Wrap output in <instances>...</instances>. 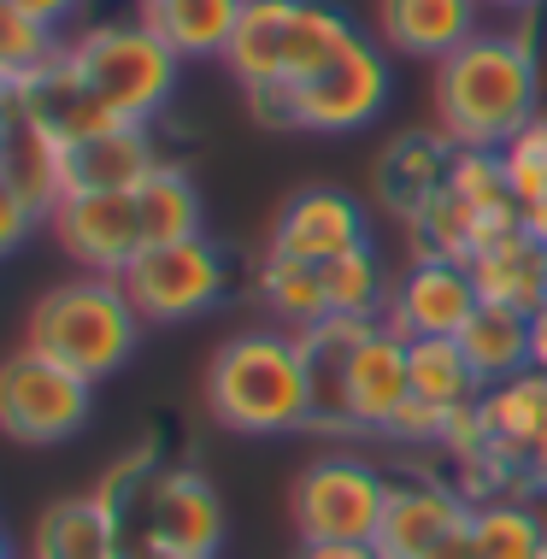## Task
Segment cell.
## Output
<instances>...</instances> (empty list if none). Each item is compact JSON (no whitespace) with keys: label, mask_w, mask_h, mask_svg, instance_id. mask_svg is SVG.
<instances>
[{"label":"cell","mask_w":547,"mask_h":559,"mask_svg":"<svg viewBox=\"0 0 547 559\" xmlns=\"http://www.w3.org/2000/svg\"><path fill=\"white\" fill-rule=\"evenodd\" d=\"M547 112V78L530 29H477L436 59V124L453 147H500Z\"/></svg>","instance_id":"obj_1"},{"label":"cell","mask_w":547,"mask_h":559,"mask_svg":"<svg viewBox=\"0 0 547 559\" xmlns=\"http://www.w3.org/2000/svg\"><path fill=\"white\" fill-rule=\"evenodd\" d=\"M206 413L236 436L312 430V383L295 330H241L206 366Z\"/></svg>","instance_id":"obj_2"},{"label":"cell","mask_w":547,"mask_h":559,"mask_svg":"<svg viewBox=\"0 0 547 559\" xmlns=\"http://www.w3.org/2000/svg\"><path fill=\"white\" fill-rule=\"evenodd\" d=\"M100 501L124 519V548L147 559H212L224 548V501L189 465H147L100 483Z\"/></svg>","instance_id":"obj_3"},{"label":"cell","mask_w":547,"mask_h":559,"mask_svg":"<svg viewBox=\"0 0 547 559\" xmlns=\"http://www.w3.org/2000/svg\"><path fill=\"white\" fill-rule=\"evenodd\" d=\"M142 319H135L130 295L118 277H78V283H53L48 295L29 307L24 319V347H36L41 359L88 377H112L142 342Z\"/></svg>","instance_id":"obj_4"},{"label":"cell","mask_w":547,"mask_h":559,"mask_svg":"<svg viewBox=\"0 0 547 559\" xmlns=\"http://www.w3.org/2000/svg\"><path fill=\"white\" fill-rule=\"evenodd\" d=\"M66 59L118 124H147L154 112H165V100L177 88V66H182L154 29H147L142 12L78 29L66 41Z\"/></svg>","instance_id":"obj_5"},{"label":"cell","mask_w":547,"mask_h":559,"mask_svg":"<svg viewBox=\"0 0 547 559\" xmlns=\"http://www.w3.org/2000/svg\"><path fill=\"white\" fill-rule=\"evenodd\" d=\"M118 283H124L142 324H182L230 295V260L212 236H189L165 241V248H142Z\"/></svg>","instance_id":"obj_6"},{"label":"cell","mask_w":547,"mask_h":559,"mask_svg":"<svg viewBox=\"0 0 547 559\" xmlns=\"http://www.w3.org/2000/svg\"><path fill=\"white\" fill-rule=\"evenodd\" d=\"M95 413V383L53 359H41L36 347L0 359V436L24 448H53L66 436H78Z\"/></svg>","instance_id":"obj_7"},{"label":"cell","mask_w":547,"mask_h":559,"mask_svg":"<svg viewBox=\"0 0 547 559\" xmlns=\"http://www.w3.org/2000/svg\"><path fill=\"white\" fill-rule=\"evenodd\" d=\"M389 507V477L359 453H324L300 472L288 512L300 542H377Z\"/></svg>","instance_id":"obj_8"},{"label":"cell","mask_w":547,"mask_h":559,"mask_svg":"<svg viewBox=\"0 0 547 559\" xmlns=\"http://www.w3.org/2000/svg\"><path fill=\"white\" fill-rule=\"evenodd\" d=\"M288 95H295V130H318V135L365 130L389 107V59L377 41L354 36L324 71H312Z\"/></svg>","instance_id":"obj_9"},{"label":"cell","mask_w":547,"mask_h":559,"mask_svg":"<svg viewBox=\"0 0 547 559\" xmlns=\"http://www.w3.org/2000/svg\"><path fill=\"white\" fill-rule=\"evenodd\" d=\"M48 230L59 241V253L83 265V277H124L130 260L142 253V224H135L130 189L66 194L48 213Z\"/></svg>","instance_id":"obj_10"},{"label":"cell","mask_w":547,"mask_h":559,"mask_svg":"<svg viewBox=\"0 0 547 559\" xmlns=\"http://www.w3.org/2000/svg\"><path fill=\"white\" fill-rule=\"evenodd\" d=\"M477 307H483V295H477V277H471L465 260L418 253V260L401 271V283H394L383 324H389L401 342H418V336H460Z\"/></svg>","instance_id":"obj_11"},{"label":"cell","mask_w":547,"mask_h":559,"mask_svg":"<svg viewBox=\"0 0 547 559\" xmlns=\"http://www.w3.org/2000/svg\"><path fill=\"white\" fill-rule=\"evenodd\" d=\"M465 524H471V501H465L460 483L401 477V483H389L377 548H383V559H430L448 536H460Z\"/></svg>","instance_id":"obj_12"},{"label":"cell","mask_w":547,"mask_h":559,"mask_svg":"<svg viewBox=\"0 0 547 559\" xmlns=\"http://www.w3.org/2000/svg\"><path fill=\"white\" fill-rule=\"evenodd\" d=\"M365 206L347 189H300L283 201L277 224H271V253H288V260L307 265H330L342 253L365 248Z\"/></svg>","instance_id":"obj_13"},{"label":"cell","mask_w":547,"mask_h":559,"mask_svg":"<svg viewBox=\"0 0 547 559\" xmlns=\"http://www.w3.org/2000/svg\"><path fill=\"white\" fill-rule=\"evenodd\" d=\"M154 165H159V147L147 135V124H106L59 147V183H66V194L135 189Z\"/></svg>","instance_id":"obj_14"},{"label":"cell","mask_w":547,"mask_h":559,"mask_svg":"<svg viewBox=\"0 0 547 559\" xmlns=\"http://www.w3.org/2000/svg\"><path fill=\"white\" fill-rule=\"evenodd\" d=\"M477 425H483V442H489L512 472H530L547 448V371H519L507 383L483 389L477 401Z\"/></svg>","instance_id":"obj_15"},{"label":"cell","mask_w":547,"mask_h":559,"mask_svg":"<svg viewBox=\"0 0 547 559\" xmlns=\"http://www.w3.org/2000/svg\"><path fill=\"white\" fill-rule=\"evenodd\" d=\"M383 319H347V312H330L307 330H295L300 354H307V383H312V430H354L347 418V366H354L359 342Z\"/></svg>","instance_id":"obj_16"},{"label":"cell","mask_w":547,"mask_h":559,"mask_svg":"<svg viewBox=\"0 0 547 559\" xmlns=\"http://www.w3.org/2000/svg\"><path fill=\"white\" fill-rule=\"evenodd\" d=\"M413 401V359H406V342L394 336L389 324H377L371 336L359 342L354 366H347V418L354 430H389V418Z\"/></svg>","instance_id":"obj_17"},{"label":"cell","mask_w":547,"mask_h":559,"mask_svg":"<svg viewBox=\"0 0 547 559\" xmlns=\"http://www.w3.org/2000/svg\"><path fill=\"white\" fill-rule=\"evenodd\" d=\"M383 48L413 59H448L483 29V0H377Z\"/></svg>","instance_id":"obj_18"},{"label":"cell","mask_w":547,"mask_h":559,"mask_svg":"<svg viewBox=\"0 0 547 559\" xmlns=\"http://www.w3.org/2000/svg\"><path fill=\"white\" fill-rule=\"evenodd\" d=\"M453 154H460V147H453L442 130L436 135L413 130V135H401V142H389L383 159H377V201H383L394 218H418L424 206L448 189Z\"/></svg>","instance_id":"obj_19"},{"label":"cell","mask_w":547,"mask_h":559,"mask_svg":"<svg viewBox=\"0 0 547 559\" xmlns=\"http://www.w3.org/2000/svg\"><path fill=\"white\" fill-rule=\"evenodd\" d=\"M29 559H130L124 519L100 495H66V501H53L36 519Z\"/></svg>","instance_id":"obj_20"},{"label":"cell","mask_w":547,"mask_h":559,"mask_svg":"<svg viewBox=\"0 0 547 559\" xmlns=\"http://www.w3.org/2000/svg\"><path fill=\"white\" fill-rule=\"evenodd\" d=\"M465 265L477 277V295L495 300V307H519V312L547 307V241L530 236L524 224L495 236V241H483Z\"/></svg>","instance_id":"obj_21"},{"label":"cell","mask_w":547,"mask_h":559,"mask_svg":"<svg viewBox=\"0 0 547 559\" xmlns=\"http://www.w3.org/2000/svg\"><path fill=\"white\" fill-rule=\"evenodd\" d=\"M7 107H19L29 124H36L41 135H53L59 147L66 142H78V135H95V130H106V124H118L112 112L100 107L95 95H88V83L71 71V59L59 53L41 78H29L19 95H7Z\"/></svg>","instance_id":"obj_22"},{"label":"cell","mask_w":547,"mask_h":559,"mask_svg":"<svg viewBox=\"0 0 547 559\" xmlns=\"http://www.w3.org/2000/svg\"><path fill=\"white\" fill-rule=\"evenodd\" d=\"M300 0H248L241 24L224 48V66L241 88H277L288 83V29H295Z\"/></svg>","instance_id":"obj_23"},{"label":"cell","mask_w":547,"mask_h":559,"mask_svg":"<svg viewBox=\"0 0 547 559\" xmlns=\"http://www.w3.org/2000/svg\"><path fill=\"white\" fill-rule=\"evenodd\" d=\"M241 7L248 0H142L135 12L177 59H212V53L224 59L241 24Z\"/></svg>","instance_id":"obj_24"},{"label":"cell","mask_w":547,"mask_h":559,"mask_svg":"<svg viewBox=\"0 0 547 559\" xmlns=\"http://www.w3.org/2000/svg\"><path fill=\"white\" fill-rule=\"evenodd\" d=\"M135 194V224H142V248H165V241H189V236H206V206H201V189L182 165L159 159L142 183L130 189Z\"/></svg>","instance_id":"obj_25"},{"label":"cell","mask_w":547,"mask_h":559,"mask_svg":"<svg viewBox=\"0 0 547 559\" xmlns=\"http://www.w3.org/2000/svg\"><path fill=\"white\" fill-rule=\"evenodd\" d=\"M460 347H465V359L477 366V377L489 389L507 383V377L530 371V312L483 300V307L471 312V324L460 330Z\"/></svg>","instance_id":"obj_26"},{"label":"cell","mask_w":547,"mask_h":559,"mask_svg":"<svg viewBox=\"0 0 547 559\" xmlns=\"http://www.w3.org/2000/svg\"><path fill=\"white\" fill-rule=\"evenodd\" d=\"M406 359H413V395L442 406V413H471V406L483 401V377L477 366L465 359L460 336H418L406 342Z\"/></svg>","instance_id":"obj_27"},{"label":"cell","mask_w":547,"mask_h":559,"mask_svg":"<svg viewBox=\"0 0 547 559\" xmlns=\"http://www.w3.org/2000/svg\"><path fill=\"white\" fill-rule=\"evenodd\" d=\"M448 189L483 218V241H495V236H507L524 224L519 194H512V177H507V159L489 154V147H460V154H453V171H448Z\"/></svg>","instance_id":"obj_28"},{"label":"cell","mask_w":547,"mask_h":559,"mask_svg":"<svg viewBox=\"0 0 547 559\" xmlns=\"http://www.w3.org/2000/svg\"><path fill=\"white\" fill-rule=\"evenodd\" d=\"M253 289L271 307V319L288 324V330H307L318 319H330V295H324V271L307 265V260H288V253H271L260 260V277Z\"/></svg>","instance_id":"obj_29"},{"label":"cell","mask_w":547,"mask_h":559,"mask_svg":"<svg viewBox=\"0 0 547 559\" xmlns=\"http://www.w3.org/2000/svg\"><path fill=\"white\" fill-rule=\"evenodd\" d=\"M318 271H324L330 312H347V319H383L389 312L394 283H389V271H383V260H377L371 241L354 248V253H342V260H330V265H318Z\"/></svg>","instance_id":"obj_30"},{"label":"cell","mask_w":547,"mask_h":559,"mask_svg":"<svg viewBox=\"0 0 547 559\" xmlns=\"http://www.w3.org/2000/svg\"><path fill=\"white\" fill-rule=\"evenodd\" d=\"M471 548H477V559H547L536 519L512 495L471 501Z\"/></svg>","instance_id":"obj_31"},{"label":"cell","mask_w":547,"mask_h":559,"mask_svg":"<svg viewBox=\"0 0 547 559\" xmlns=\"http://www.w3.org/2000/svg\"><path fill=\"white\" fill-rule=\"evenodd\" d=\"M59 53H66V41H59L53 29H41L36 19H24L12 0H0V100L19 95L29 78H41Z\"/></svg>","instance_id":"obj_32"},{"label":"cell","mask_w":547,"mask_h":559,"mask_svg":"<svg viewBox=\"0 0 547 559\" xmlns=\"http://www.w3.org/2000/svg\"><path fill=\"white\" fill-rule=\"evenodd\" d=\"M418 236V253H442V260H471L483 248V218L471 213L453 189H442L418 218H406Z\"/></svg>","instance_id":"obj_33"},{"label":"cell","mask_w":547,"mask_h":559,"mask_svg":"<svg viewBox=\"0 0 547 559\" xmlns=\"http://www.w3.org/2000/svg\"><path fill=\"white\" fill-rule=\"evenodd\" d=\"M500 159H507L512 194H519V213H524V206H536L542 194H547V112L530 130L512 135V142L500 147Z\"/></svg>","instance_id":"obj_34"},{"label":"cell","mask_w":547,"mask_h":559,"mask_svg":"<svg viewBox=\"0 0 547 559\" xmlns=\"http://www.w3.org/2000/svg\"><path fill=\"white\" fill-rule=\"evenodd\" d=\"M453 418L460 413H442V406H430V401H406L401 413L389 418V442H401V448H448V430H453Z\"/></svg>","instance_id":"obj_35"},{"label":"cell","mask_w":547,"mask_h":559,"mask_svg":"<svg viewBox=\"0 0 547 559\" xmlns=\"http://www.w3.org/2000/svg\"><path fill=\"white\" fill-rule=\"evenodd\" d=\"M36 224H48V218L29 206L24 189H12L7 177H0V260H7L12 248H24V241L36 236Z\"/></svg>","instance_id":"obj_36"},{"label":"cell","mask_w":547,"mask_h":559,"mask_svg":"<svg viewBox=\"0 0 547 559\" xmlns=\"http://www.w3.org/2000/svg\"><path fill=\"white\" fill-rule=\"evenodd\" d=\"M12 7L24 12V19H36L41 29H53L59 36V24H71L83 12V0H12Z\"/></svg>","instance_id":"obj_37"},{"label":"cell","mask_w":547,"mask_h":559,"mask_svg":"<svg viewBox=\"0 0 547 559\" xmlns=\"http://www.w3.org/2000/svg\"><path fill=\"white\" fill-rule=\"evenodd\" d=\"M512 501H519L530 519H536V531H542V542H547V477H542V472H524L519 483H512Z\"/></svg>","instance_id":"obj_38"},{"label":"cell","mask_w":547,"mask_h":559,"mask_svg":"<svg viewBox=\"0 0 547 559\" xmlns=\"http://www.w3.org/2000/svg\"><path fill=\"white\" fill-rule=\"evenodd\" d=\"M295 559H383L377 542H300Z\"/></svg>","instance_id":"obj_39"},{"label":"cell","mask_w":547,"mask_h":559,"mask_svg":"<svg viewBox=\"0 0 547 559\" xmlns=\"http://www.w3.org/2000/svg\"><path fill=\"white\" fill-rule=\"evenodd\" d=\"M530 366L547 371V307L530 312Z\"/></svg>","instance_id":"obj_40"},{"label":"cell","mask_w":547,"mask_h":559,"mask_svg":"<svg viewBox=\"0 0 547 559\" xmlns=\"http://www.w3.org/2000/svg\"><path fill=\"white\" fill-rule=\"evenodd\" d=\"M430 559H477V548H471V524H465L460 536H448V542H442V548H436Z\"/></svg>","instance_id":"obj_41"},{"label":"cell","mask_w":547,"mask_h":559,"mask_svg":"<svg viewBox=\"0 0 547 559\" xmlns=\"http://www.w3.org/2000/svg\"><path fill=\"white\" fill-rule=\"evenodd\" d=\"M547 0H483V12H519V19H530V12H542Z\"/></svg>","instance_id":"obj_42"},{"label":"cell","mask_w":547,"mask_h":559,"mask_svg":"<svg viewBox=\"0 0 547 559\" xmlns=\"http://www.w3.org/2000/svg\"><path fill=\"white\" fill-rule=\"evenodd\" d=\"M7 130H12V118H7V100H0V165H7Z\"/></svg>","instance_id":"obj_43"},{"label":"cell","mask_w":547,"mask_h":559,"mask_svg":"<svg viewBox=\"0 0 547 559\" xmlns=\"http://www.w3.org/2000/svg\"><path fill=\"white\" fill-rule=\"evenodd\" d=\"M0 559H12V542H7V531H0Z\"/></svg>","instance_id":"obj_44"},{"label":"cell","mask_w":547,"mask_h":559,"mask_svg":"<svg viewBox=\"0 0 547 559\" xmlns=\"http://www.w3.org/2000/svg\"><path fill=\"white\" fill-rule=\"evenodd\" d=\"M530 472H542V477H547V448H542V460H536V465H530Z\"/></svg>","instance_id":"obj_45"},{"label":"cell","mask_w":547,"mask_h":559,"mask_svg":"<svg viewBox=\"0 0 547 559\" xmlns=\"http://www.w3.org/2000/svg\"><path fill=\"white\" fill-rule=\"evenodd\" d=\"M130 559H147V554H130Z\"/></svg>","instance_id":"obj_46"}]
</instances>
